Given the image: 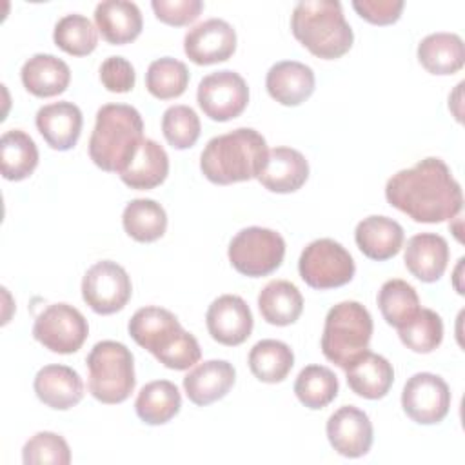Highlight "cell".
<instances>
[{"instance_id":"cell-41","label":"cell","mask_w":465,"mask_h":465,"mask_svg":"<svg viewBox=\"0 0 465 465\" xmlns=\"http://www.w3.org/2000/svg\"><path fill=\"white\" fill-rule=\"evenodd\" d=\"M151 7L156 18L167 25H189L203 9L202 0H153Z\"/></svg>"},{"instance_id":"cell-20","label":"cell","mask_w":465,"mask_h":465,"mask_svg":"<svg viewBox=\"0 0 465 465\" xmlns=\"http://www.w3.org/2000/svg\"><path fill=\"white\" fill-rule=\"evenodd\" d=\"M405 267L420 282H438L449 263V243L436 232H420L407 240Z\"/></svg>"},{"instance_id":"cell-29","label":"cell","mask_w":465,"mask_h":465,"mask_svg":"<svg viewBox=\"0 0 465 465\" xmlns=\"http://www.w3.org/2000/svg\"><path fill=\"white\" fill-rule=\"evenodd\" d=\"M258 309L267 323L285 327L300 318L303 298L294 283L287 280H272L260 291Z\"/></svg>"},{"instance_id":"cell-10","label":"cell","mask_w":465,"mask_h":465,"mask_svg":"<svg viewBox=\"0 0 465 465\" xmlns=\"http://www.w3.org/2000/svg\"><path fill=\"white\" fill-rule=\"evenodd\" d=\"M89 325L85 316L69 303H53L35 320L33 336L51 352L73 354L87 340Z\"/></svg>"},{"instance_id":"cell-30","label":"cell","mask_w":465,"mask_h":465,"mask_svg":"<svg viewBox=\"0 0 465 465\" xmlns=\"http://www.w3.org/2000/svg\"><path fill=\"white\" fill-rule=\"evenodd\" d=\"M182 407L178 387L169 380H154L143 385L136 396L134 411L147 425H163L171 421Z\"/></svg>"},{"instance_id":"cell-42","label":"cell","mask_w":465,"mask_h":465,"mask_svg":"<svg viewBox=\"0 0 465 465\" xmlns=\"http://www.w3.org/2000/svg\"><path fill=\"white\" fill-rule=\"evenodd\" d=\"M134 80V67L124 56H109L100 65V82L111 93H129Z\"/></svg>"},{"instance_id":"cell-1","label":"cell","mask_w":465,"mask_h":465,"mask_svg":"<svg viewBox=\"0 0 465 465\" xmlns=\"http://www.w3.org/2000/svg\"><path fill=\"white\" fill-rule=\"evenodd\" d=\"M387 202L420 223L452 220L463 207L461 187L449 165L434 156L401 169L387 180Z\"/></svg>"},{"instance_id":"cell-33","label":"cell","mask_w":465,"mask_h":465,"mask_svg":"<svg viewBox=\"0 0 465 465\" xmlns=\"http://www.w3.org/2000/svg\"><path fill=\"white\" fill-rule=\"evenodd\" d=\"M292 365V349L280 340H260L249 351V369L263 383L283 381Z\"/></svg>"},{"instance_id":"cell-24","label":"cell","mask_w":465,"mask_h":465,"mask_svg":"<svg viewBox=\"0 0 465 465\" xmlns=\"http://www.w3.org/2000/svg\"><path fill=\"white\" fill-rule=\"evenodd\" d=\"M354 240L367 258L385 262L400 252L403 245V229L389 216L372 214L356 225Z\"/></svg>"},{"instance_id":"cell-25","label":"cell","mask_w":465,"mask_h":465,"mask_svg":"<svg viewBox=\"0 0 465 465\" xmlns=\"http://www.w3.org/2000/svg\"><path fill=\"white\" fill-rule=\"evenodd\" d=\"M20 78L31 94L38 98H49L67 89L71 82V69L62 58L54 54L36 53L22 65Z\"/></svg>"},{"instance_id":"cell-38","label":"cell","mask_w":465,"mask_h":465,"mask_svg":"<svg viewBox=\"0 0 465 465\" xmlns=\"http://www.w3.org/2000/svg\"><path fill=\"white\" fill-rule=\"evenodd\" d=\"M401 343L420 354L432 352L443 340V322L432 309H420L412 322L398 329Z\"/></svg>"},{"instance_id":"cell-39","label":"cell","mask_w":465,"mask_h":465,"mask_svg":"<svg viewBox=\"0 0 465 465\" xmlns=\"http://www.w3.org/2000/svg\"><path fill=\"white\" fill-rule=\"evenodd\" d=\"M200 118L189 105H171L162 116V133L174 149H189L200 136Z\"/></svg>"},{"instance_id":"cell-40","label":"cell","mask_w":465,"mask_h":465,"mask_svg":"<svg viewBox=\"0 0 465 465\" xmlns=\"http://www.w3.org/2000/svg\"><path fill=\"white\" fill-rule=\"evenodd\" d=\"M22 461L25 465H67L71 461V449L60 434L42 430L25 441Z\"/></svg>"},{"instance_id":"cell-12","label":"cell","mask_w":465,"mask_h":465,"mask_svg":"<svg viewBox=\"0 0 465 465\" xmlns=\"http://www.w3.org/2000/svg\"><path fill=\"white\" fill-rule=\"evenodd\" d=\"M196 100L205 116L214 122H227L240 116L247 107L249 87L236 71L223 69L200 80Z\"/></svg>"},{"instance_id":"cell-2","label":"cell","mask_w":465,"mask_h":465,"mask_svg":"<svg viewBox=\"0 0 465 465\" xmlns=\"http://www.w3.org/2000/svg\"><path fill=\"white\" fill-rule=\"evenodd\" d=\"M127 331L142 349L149 351L167 369L185 371L202 358L198 340L163 307L147 305L138 309L131 316Z\"/></svg>"},{"instance_id":"cell-19","label":"cell","mask_w":465,"mask_h":465,"mask_svg":"<svg viewBox=\"0 0 465 465\" xmlns=\"http://www.w3.org/2000/svg\"><path fill=\"white\" fill-rule=\"evenodd\" d=\"M33 389L42 403L56 411H67L84 398V381L67 365H44L35 376Z\"/></svg>"},{"instance_id":"cell-18","label":"cell","mask_w":465,"mask_h":465,"mask_svg":"<svg viewBox=\"0 0 465 465\" xmlns=\"http://www.w3.org/2000/svg\"><path fill=\"white\" fill-rule=\"evenodd\" d=\"M36 129L54 151H69L82 133V111L73 102H54L38 109Z\"/></svg>"},{"instance_id":"cell-21","label":"cell","mask_w":465,"mask_h":465,"mask_svg":"<svg viewBox=\"0 0 465 465\" xmlns=\"http://www.w3.org/2000/svg\"><path fill=\"white\" fill-rule=\"evenodd\" d=\"M236 371L232 363L225 360H207L189 371L183 378V391L194 405L205 407L222 400L232 389Z\"/></svg>"},{"instance_id":"cell-8","label":"cell","mask_w":465,"mask_h":465,"mask_svg":"<svg viewBox=\"0 0 465 465\" xmlns=\"http://www.w3.org/2000/svg\"><path fill=\"white\" fill-rule=\"evenodd\" d=\"M229 262L243 276L260 278L276 271L285 256V240L265 227H245L229 243Z\"/></svg>"},{"instance_id":"cell-14","label":"cell","mask_w":465,"mask_h":465,"mask_svg":"<svg viewBox=\"0 0 465 465\" xmlns=\"http://www.w3.org/2000/svg\"><path fill=\"white\" fill-rule=\"evenodd\" d=\"M183 51L196 65L225 62L236 51V31L222 18H209L185 33Z\"/></svg>"},{"instance_id":"cell-27","label":"cell","mask_w":465,"mask_h":465,"mask_svg":"<svg viewBox=\"0 0 465 465\" xmlns=\"http://www.w3.org/2000/svg\"><path fill=\"white\" fill-rule=\"evenodd\" d=\"M167 173L169 156L165 149L158 142L143 138L129 165L120 173V180L131 189L147 191L158 187L167 178Z\"/></svg>"},{"instance_id":"cell-28","label":"cell","mask_w":465,"mask_h":465,"mask_svg":"<svg viewBox=\"0 0 465 465\" xmlns=\"http://www.w3.org/2000/svg\"><path fill=\"white\" fill-rule=\"evenodd\" d=\"M418 60L430 74H454L465 64L463 40L454 33H432L418 44Z\"/></svg>"},{"instance_id":"cell-23","label":"cell","mask_w":465,"mask_h":465,"mask_svg":"<svg viewBox=\"0 0 465 465\" xmlns=\"http://www.w3.org/2000/svg\"><path fill=\"white\" fill-rule=\"evenodd\" d=\"M94 22L102 38L124 45L138 38L143 27L142 13L134 2L105 0L94 7Z\"/></svg>"},{"instance_id":"cell-36","label":"cell","mask_w":465,"mask_h":465,"mask_svg":"<svg viewBox=\"0 0 465 465\" xmlns=\"http://www.w3.org/2000/svg\"><path fill=\"white\" fill-rule=\"evenodd\" d=\"M189 85V69L183 62L163 56L149 64L145 87L158 100H173L185 93Z\"/></svg>"},{"instance_id":"cell-32","label":"cell","mask_w":465,"mask_h":465,"mask_svg":"<svg viewBox=\"0 0 465 465\" xmlns=\"http://www.w3.org/2000/svg\"><path fill=\"white\" fill-rule=\"evenodd\" d=\"M122 225L133 240L149 243L163 236L167 229V214L158 202L151 198H136L125 205Z\"/></svg>"},{"instance_id":"cell-17","label":"cell","mask_w":465,"mask_h":465,"mask_svg":"<svg viewBox=\"0 0 465 465\" xmlns=\"http://www.w3.org/2000/svg\"><path fill=\"white\" fill-rule=\"evenodd\" d=\"M256 178L271 193H294L309 178V162L292 147H274Z\"/></svg>"},{"instance_id":"cell-22","label":"cell","mask_w":465,"mask_h":465,"mask_svg":"<svg viewBox=\"0 0 465 465\" xmlns=\"http://www.w3.org/2000/svg\"><path fill=\"white\" fill-rule=\"evenodd\" d=\"M314 82L312 69L296 60L276 62L265 76L269 96L287 107L305 102L314 91Z\"/></svg>"},{"instance_id":"cell-37","label":"cell","mask_w":465,"mask_h":465,"mask_svg":"<svg viewBox=\"0 0 465 465\" xmlns=\"http://www.w3.org/2000/svg\"><path fill=\"white\" fill-rule=\"evenodd\" d=\"M53 40L64 53L73 56H85L96 49L98 33L87 16L71 13L56 22Z\"/></svg>"},{"instance_id":"cell-26","label":"cell","mask_w":465,"mask_h":465,"mask_svg":"<svg viewBox=\"0 0 465 465\" xmlns=\"http://www.w3.org/2000/svg\"><path fill=\"white\" fill-rule=\"evenodd\" d=\"M347 385L365 400L383 398L394 381V369L387 358L376 352H363L345 369Z\"/></svg>"},{"instance_id":"cell-6","label":"cell","mask_w":465,"mask_h":465,"mask_svg":"<svg viewBox=\"0 0 465 465\" xmlns=\"http://www.w3.org/2000/svg\"><path fill=\"white\" fill-rule=\"evenodd\" d=\"M372 318L360 302H340L329 309L322 334L323 356L341 369L369 351Z\"/></svg>"},{"instance_id":"cell-35","label":"cell","mask_w":465,"mask_h":465,"mask_svg":"<svg viewBox=\"0 0 465 465\" xmlns=\"http://www.w3.org/2000/svg\"><path fill=\"white\" fill-rule=\"evenodd\" d=\"M338 378L329 367L307 365L294 381V394L302 405L318 411L338 396Z\"/></svg>"},{"instance_id":"cell-7","label":"cell","mask_w":465,"mask_h":465,"mask_svg":"<svg viewBox=\"0 0 465 465\" xmlns=\"http://www.w3.org/2000/svg\"><path fill=\"white\" fill-rule=\"evenodd\" d=\"M87 389L102 403L114 405L125 401L134 391V358L120 341L104 340L94 343L87 354Z\"/></svg>"},{"instance_id":"cell-34","label":"cell","mask_w":465,"mask_h":465,"mask_svg":"<svg viewBox=\"0 0 465 465\" xmlns=\"http://www.w3.org/2000/svg\"><path fill=\"white\" fill-rule=\"evenodd\" d=\"M378 307L383 320L394 329L405 327L421 309L416 289L400 278L387 280L380 287Z\"/></svg>"},{"instance_id":"cell-15","label":"cell","mask_w":465,"mask_h":465,"mask_svg":"<svg viewBox=\"0 0 465 465\" xmlns=\"http://www.w3.org/2000/svg\"><path fill=\"white\" fill-rule=\"evenodd\" d=\"M205 323L214 341L234 347L251 336L254 320L243 298L236 294H222L209 305Z\"/></svg>"},{"instance_id":"cell-16","label":"cell","mask_w":465,"mask_h":465,"mask_svg":"<svg viewBox=\"0 0 465 465\" xmlns=\"http://www.w3.org/2000/svg\"><path fill=\"white\" fill-rule=\"evenodd\" d=\"M327 440L331 447L345 458H360L371 450L372 423L369 416L354 407L343 405L327 420Z\"/></svg>"},{"instance_id":"cell-43","label":"cell","mask_w":465,"mask_h":465,"mask_svg":"<svg viewBox=\"0 0 465 465\" xmlns=\"http://www.w3.org/2000/svg\"><path fill=\"white\" fill-rule=\"evenodd\" d=\"M352 7L369 24L389 25L398 22L403 11V2L401 0H354Z\"/></svg>"},{"instance_id":"cell-3","label":"cell","mask_w":465,"mask_h":465,"mask_svg":"<svg viewBox=\"0 0 465 465\" xmlns=\"http://www.w3.org/2000/svg\"><path fill=\"white\" fill-rule=\"evenodd\" d=\"M267 153V142L258 131L238 127L207 142L200 154V169L216 185L247 182L258 176Z\"/></svg>"},{"instance_id":"cell-9","label":"cell","mask_w":465,"mask_h":465,"mask_svg":"<svg viewBox=\"0 0 465 465\" xmlns=\"http://www.w3.org/2000/svg\"><path fill=\"white\" fill-rule=\"evenodd\" d=\"M298 271L309 287L325 291L349 283L356 267L352 256L341 243L331 238H320L302 251Z\"/></svg>"},{"instance_id":"cell-13","label":"cell","mask_w":465,"mask_h":465,"mask_svg":"<svg viewBox=\"0 0 465 465\" xmlns=\"http://www.w3.org/2000/svg\"><path fill=\"white\" fill-rule=\"evenodd\" d=\"M401 407L420 425L440 423L450 409L449 385L438 374L416 372L403 385Z\"/></svg>"},{"instance_id":"cell-31","label":"cell","mask_w":465,"mask_h":465,"mask_svg":"<svg viewBox=\"0 0 465 465\" xmlns=\"http://www.w3.org/2000/svg\"><path fill=\"white\" fill-rule=\"evenodd\" d=\"M38 165V149L35 140L20 131H5L0 138V167L2 176L11 182L25 180Z\"/></svg>"},{"instance_id":"cell-5","label":"cell","mask_w":465,"mask_h":465,"mask_svg":"<svg viewBox=\"0 0 465 465\" xmlns=\"http://www.w3.org/2000/svg\"><path fill=\"white\" fill-rule=\"evenodd\" d=\"M291 31L303 47L323 60L343 56L354 42L341 4L336 0L298 2L291 15Z\"/></svg>"},{"instance_id":"cell-11","label":"cell","mask_w":465,"mask_h":465,"mask_svg":"<svg viewBox=\"0 0 465 465\" xmlns=\"http://www.w3.org/2000/svg\"><path fill=\"white\" fill-rule=\"evenodd\" d=\"M133 292L127 271L113 260L96 262L82 280V298L96 314L122 311Z\"/></svg>"},{"instance_id":"cell-4","label":"cell","mask_w":465,"mask_h":465,"mask_svg":"<svg viewBox=\"0 0 465 465\" xmlns=\"http://www.w3.org/2000/svg\"><path fill=\"white\" fill-rule=\"evenodd\" d=\"M143 140L140 113L127 104H105L96 113L89 138V156L107 173H122Z\"/></svg>"}]
</instances>
